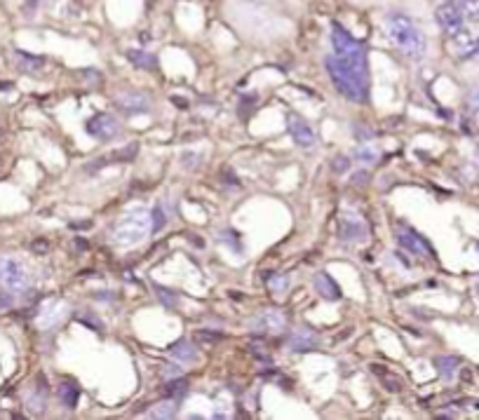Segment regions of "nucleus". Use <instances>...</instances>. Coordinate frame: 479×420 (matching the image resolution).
Here are the masks:
<instances>
[{
    "label": "nucleus",
    "mask_w": 479,
    "mask_h": 420,
    "mask_svg": "<svg viewBox=\"0 0 479 420\" xmlns=\"http://www.w3.org/2000/svg\"><path fill=\"white\" fill-rule=\"evenodd\" d=\"M465 14V19H479V0H451Z\"/></svg>",
    "instance_id": "obj_24"
},
{
    "label": "nucleus",
    "mask_w": 479,
    "mask_h": 420,
    "mask_svg": "<svg viewBox=\"0 0 479 420\" xmlns=\"http://www.w3.org/2000/svg\"><path fill=\"white\" fill-rule=\"evenodd\" d=\"M14 59H17V66H19L21 71H26V73H36L45 66L43 56H33L28 52H21V49H14Z\"/></svg>",
    "instance_id": "obj_17"
},
{
    "label": "nucleus",
    "mask_w": 479,
    "mask_h": 420,
    "mask_svg": "<svg viewBox=\"0 0 479 420\" xmlns=\"http://www.w3.org/2000/svg\"><path fill=\"white\" fill-rule=\"evenodd\" d=\"M435 364H437L439 373H442L444 378H451L456 366H458V360H456V357H437Z\"/></svg>",
    "instance_id": "obj_25"
},
{
    "label": "nucleus",
    "mask_w": 479,
    "mask_h": 420,
    "mask_svg": "<svg viewBox=\"0 0 479 420\" xmlns=\"http://www.w3.org/2000/svg\"><path fill=\"white\" fill-rule=\"evenodd\" d=\"M85 132L99 141H111L120 134V122L111 113H96V115L85 122Z\"/></svg>",
    "instance_id": "obj_8"
},
{
    "label": "nucleus",
    "mask_w": 479,
    "mask_h": 420,
    "mask_svg": "<svg viewBox=\"0 0 479 420\" xmlns=\"http://www.w3.org/2000/svg\"><path fill=\"white\" fill-rule=\"evenodd\" d=\"M292 350L294 353H310V350H315L319 345V336L315 331H308V329H301V331H296L292 336Z\"/></svg>",
    "instance_id": "obj_15"
},
{
    "label": "nucleus",
    "mask_w": 479,
    "mask_h": 420,
    "mask_svg": "<svg viewBox=\"0 0 479 420\" xmlns=\"http://www.w3.org/2000/svg\"><path fill=\"white\" fill-rule=\"evenodd\" d=\"M151 217H153V232H158L164 223H167V214L162 212V204H158V207L153 209Z\"/></svg>",
    "instance_id": "obj_28"
},
{
    "label": "nucleus",
    "mask_w": 479,
    "mask_h": 420,
    "mask_svg": "<svg viewBox=\"0 0 479 420\" xmlns=\"http://www.w3.org/2000/svg\"><path fill=\"white\" fill-rule=\"evenodd\" d=\"M181 162H184L186 169H195L198 164L202 162V157H200V155H193V153H184V155H181Z\"/></svg>",
    "instance_id": "obj_31"
},
{
    "label": "nucleus",
    "mask_w": 479,
    "mask_h": 420,
    "mask_svg": "<svg viewBox=\"0 0 479 420\" xmlns=\"http://www.w3.org/2000/svg\"><path fill=\"white\" fill-rule=\"evenodd\" d=\"M33 249H36V252H45V249H47V242H36Z\"/></svg>",
    "instance_id": "obj_35"
},
{
    "label": "nucleus",
    "mask_w": 479,
    "mask_h": 420,
    "mask_svg": "<svg viewBox=\"0 0 479 420\" xmlns=\"http://www.w3.org/2000/svg\"><path fill=\"white\" fill-rule=\"evenodd\" d=\"M312 287H315V291L324 300H339L341 298L339 285H336L334 277H329L327 272H319V275H315V280H312Z\"/></svg>",
    "instance_id": "obj_14"
},
{
    "label": "nucleus",
    "mask_w": 479,
    "mask_h": 420,
    "mask_svg": "<svg viewBox=\"0 0 479 420\" xmlns=\"http://www.w3.org/2000/svg\"><path fill=\"white\" fill-rule=\"evenodd\" d=\"M156 291H158V296H160V300H162L164 305H167V308H174L176 305V296L172 291H169V289H162V287H156Z\"/></svg>",
    "instance_id": "obj_30"
},
{
    "label": "nucleus",
    "mask_w": 479,
    "mask_h": 420,
    "mask_svg": "<svg viewBox=\"0 0 479 420\" xmlns=\"http://www.w3.org/2000/svg\"><path fill=\"white\" fill-rule=\"evenodd\" d=\"M435 19H437V24L439 28H442L447 36H451L456 38L458 33H463L465 31V14L460 12L458 10V5L451 3V0H447V3H442L437 8V12H435Z\"/></svg>",
    "instance_id": "obj_6"
},
{
    "label": "nucleus",
    "mask_w": 479,
    "mask_h": 420,
    "mask_svg": "<svg viewBox=\"0 0 479 420\" xmlns=\"http://www.w3.org/2000/svg\"><path fill=\"white\" fill-rule=\"evenodd\" d=\"M127 59L139 68H156V64H158L156 56L148 54V52H141V49H127Z\"/></svg>",
    "instance_id": "obj_23"
},
{
    "label": "nucleus",
    "mask_w": 479,
    "mask_h": 420,
    "mask_svg": "<svg viewBox=\"0 0 479 420\" xmlns=\"http://www.w3.org/2000/svg\"><path fill=\"white\" fill-rule=\"evenodd\" d=\"M287 129H289L292 141L299 146V148H312V146H315V141H317L315 132H312V127L301 115L289 113V115H287Z\"/></svg>",
    "instance_id": "obj_10"
},
{
    "label": "nucleus",
    "mask_w": 479,
    "mask_h": 420,
    "mask_svg": "<svg viewBox=\"0 0 479 420\" xmlns=\"http://www.w3.org/2000/svg\"><path fill=\"white\" fill-rule=\"evenodd\" d=\"M369 179V174L367 172H359V174H352V184L355 186H364V181Z\"/></svg>",
    "instance_id": "obj_33"
},
{
    "label": "nucleus",
    "mask_w": 479,
    "mask_h": 420,
    "mask_svg": "<svg viewBox=\"0 0 479 420\" xmlns=\"http://www.w3.org/2000/svg\"><path fill=\"white\" fill-rule=\"evenodd\" d=\"M186 393H188V380H184L181 376L169 378L162 388V395H167V397H184Z\"/></svg>",
    "instance_id": "obj_22"
},
{
    "label": "nucleus",
    "mask_w": 479,
    "mask_h": 420,
    "mask_svg": "<svg viewBox=\"0 0 479 420\" xmlns=\"http://www.w3.org/2000/svg\"><path fill=\"white\" fill-rule=\"evenodd\" d=\"M116 106L127 115H146L153 111V99L144 92H134V89H125L116 94Z\"/></svg>",
    "instance_id": "obj_7"
},
{
    "label": "nucleus",
    "mask_w": 479,
    "mask_h": 420,
    "mask_svg": "<svg viewBox=\"0 0 479 420\" xmlns=\"http://www.w3.org/2000/svg\"><path fill=\"white\" fill-rule=\"evenodd\" d=\"M136 151H139V144H129L127 148H120V151H113L111 155H106V157H101L99 162H123V160H132V157L136 155ZM99 162H92L94 167Z\"/></svg>",
    "instance_id": "obj_20"
},
{
    "label": "nucleus",
    "mask_w": 479,
    "mask_h": 420,
    "mask_svg": "<svg viewBox=\"0 0 479 420\" xmlns=\"http://www.w3.org/2000/svg\"><path fill=\"white\" fill-rule=\"evenodd\" d=\"M367 223L357 214H343L339 219V237L343 242H362L367 237Z\"/></svg>",
    "instance_id": "obj_11"
},
{
    "label": "nucleus",
    "mask_w": 479,
    "mask_h": 420,
    "mask_svg": "<svg viewBox=\"0 0 479 420\" xmlns=\"http://www.w3.org/2000/svg\"><path fill=\"white\" fill-rule=\"evenodd\" d=\"M148 418H172L176 416V401L174 399H167V401H160V404L151 406V411H146Z\"/></svg>",
    "instance_id": "obj_21"
},
{
    "label": "nucleus",
    "mask_w": 479,
    "mask_h": 420,
    "mask_svg": "<svg viewBox=\"0 0 479 420\" xmlns=\"http://www.w3.org/2000/svg\"><path fill=\"white\" fill-rule=\"evenodd\" d=\"M381 157V153L376 146H367V144H362V146H357L355 151H352V160L355 162H362V164H374L376 160Z\"/></svg>",
    "instance_id": "obj_19"
},
{
    "label": "nucleus",
    "mask_w": 479,
    "mask_h": 420,
    "mask_svg": "<svg viewBox=\"0 0 479 420\" xmlns=\"http://www.w3.org/2000/svg\"><path fill=\"white\" fill-rule=\"evenodd\" d=\"M350 164H352V157L350 155H336L334 160H332V169L336 174H343L350 169Z\"/></svg>",
    "instance_id": "obj_27"
},
{
    "label": "nucleus",
    "mask_w": 479,
    "mask_h": 420,
    "mask_svg": "<svg viewBox=\"0 0 479 420\" xmlns=\"http://www.w3.org/2000/svg\"><path fill=\"white\" fill-rule=\"evenodd\" d=\"M385 33L399 47V52L412 56V59H421V56L427 52V41H425L423 31H421L407 14H399V12L387 14Z\"/></svg>",
    "instance_id": "obj_1"
},
{
    "label": "nucleus",
    "mask_w": 479,
    "mask_h": 420,
    "mask_svg": "<svg viewBox=\"0 0 479 420\" xmlns=\"http://www.w3.org/2000/svg\"><path fill=\"white\" fill-rule=\"evenodd\" d=\"M219 242H224L226 247L233 249V252H242V242H240V235L235 230H221L219 232Z\"/></svg>",
    "instance_id": "obj_26"
},
{
    "label": "nucleus",
    "mask_w": 479,
    "mask_h": 420,
    "mask_svg": "<svg viewBox=\"0 0 479 420\" xmlns=\"http://www.w3.org/2000/svg\"><path fill=\"white\" fill-rule=\"evenodd\" d=\"M169 360H172L176 366L186 368L188 364H193V362L198 360V350L193 348L188 340H179V343H176L174 348L169 350Z\"/></svg>",
    "instance_id": "obj_13"
},
{
    "label": "nucleus",
    "mask_w": 479,
    "mask_h": 420,
    "mask_svg": "<svg viewBox=\"0 0 479 420\" xmlns=\"http://www.w3.org/2000/svg\"><path fill=\"white\" fill-rule=\"evenodd\" d=\"M153 232V217L146 209H129L113 225V242L118 247H134Z\"/></svg>",
    "instance_id": "obj_3"
},
{
    "label": "nucleus",
    "mask_w": 479,
    "mask_h": 420,
    "mask_svg": "<svg viewBox=\"0 0 479 420\" xmlns=\"http://www.w3.org/2000/svg\"><path fill=\"white\" fill-rule=\"evenodd\" d=\"M56 397H59V401L66 408H76L78 406V399H80V390H78L76 383H71V380H64V383L56 388Z\"/></svg>",
    "instance_id": "obj_16"
},
{
    "label": "nucleus",
    "mask_w": 479,
    "mask_h": 420,
    "mask_svg": "<svg viewBox=\"0 0 479 420\" xmlns=\"http://www.w3.org/2000/svg\"><path fill=\"white\" fill-rule=\"evenodd\" d=\"M256 329L266 333H282L287 329V320H284L282 310H266L256 317Z\"/></svg>",
    "instance_id": "obj_12"
},
{
    "label": "nucleus",
    "mask_w": 479,
    "mask_h": 420,
    "mask_svg": "<svg viewBox=\"0 0 479 420\" xmlns=\"http://www.w3.org/2000/svg\"><path fill=\"white\" fill-rule=\"evenodd\" d=\"M268 285H270L273 291L279 294V291H284V289L289 287V280L284 275H270V277H268Z\"/></svg>",
    "instance_id": "obj_29"
},
{
    "label": "nucleus",
    "mask_w": 479,
    "mask_h": 420,
    "mask_svg": "<svg viewBox=\"0 0 479 420\" xmlns=\"http://www.w3.org/2000/svg\"><path fill=\"white\" fill-rule=\"evenodd\" d=\"M467 106H470L472 111H479V85L467 92Z\"/></svg>",
    "instance_id": "obj_32"
},
{
    "label": "nucleus",
    "mask_w": 479,
    "mask_h": 420,
    "mask_svg": "<svg viewBox=\"0 0 479 420\" xmlns=\"http://www.w3.org/2000/svg\"><path fill=\"white\" fill-rule=\"evenodd\" d=\"M397 242H399V247H402L404 252L412 254V256H427V254H432L425 237L418 235V232L414 228H409V225H397Z\"/></svg>",
    "instance_id": "obj_9"
},
{
    "label": "nucleus",
    "mask_w": 479,
    "mask_h": 420,
    "mask_svg": "<svg viewBox=\"0 0 479 420\" xmlns=\"http://www.w3.org/2000/svg\"><path fill=\"white\" fill-rule=\"evenodd\" d=\"M0 285L8 289L10 294L26 291L28 285H31V277H28V270L24 268V263H19L17 258H10V256L0 258Z\"/></svg>",
    "instance_id": "obj_5"
},
{
    "label": "nucleus",
    "mask_w": 479,
    "mask_h": 420,
    "mask_svg": "<svg viewBox=\"0 0 479 420\" xmlns=\"http://www.w3.org/2000/svg\"><path fill=\"white\" fill-rule=\"evenodd\" d=\"M324 66H327L329 78H332L334 87L339 89L341 96H345L348 101H355V104L367 101V96H369V80H367V78H359L357 73L348 71L345 66H341L339 61L334 59V56H327Z\"/></svg>",
    "instance_id": "obj_4"
},
{
    "label": "nucleus",
    "mask_w": 479,
    "mask_h": 420,
    "mask_svg": "<svg viewBox=\"0 0 479 420\" xmlns=\"http://www.w3.org/2000/svg\"><path fill=\"white\" fill-rule=\"evenodd\" d=\"M64 310H66L64 303H52V305H47V308L43 310V317H40V327L50 329L52 324H56V322L61 320V315H64Z\"/></svg>",
    "instance_id": "obj_18"
},
{
    "label": "nucleus",
    "mask_w": 479,
    "mask_h": 420,
    "mask_svg": "<svg viewBox=\"0 0 479 420\" xmlns=\"http://www.w3.org/2000/svg\"><path fill=\"white\" fill-rule=\"evenodd\" d=\"M12 305V296H5V294H0V310L10 308Z\"/></svg>",
    "instance_id": "obj_34"
},
{
    "label": "nucleus",
    "mask_w": 479,
    "mask_h": 420,
    "mask_svg": "<svg viewBox=\"0 0 479 420\" xmlns=\"http://www.w3.org/2000/svg\"><path fill=\"white\" fill-rule=\"evenodd\" d=\"M332 47H334V59L341 66H345L348 71L357 73V76L369 80V64H367V47L362 43L355 41L350 33L345 31L341 24H332Z\"/></svg>",
    "instance_id": "obj_2"
}]
</instances>
